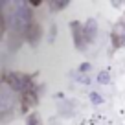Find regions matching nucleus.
Masks as SVG:
<instances>
[{"mask_svg":"<svg viewBox=\"0 0 125 125\" xmlns=\"http://www.w3.org/2000/svg\"><path fill=\"white\" fill-rule=\"evenodd\" d=\"M112 44L116 48L125 46V15L121 17L112 28Z\"/></svg>","mask_w":125,"mask_h":125,"instance_id":"f03ea898","label":"nucleus"},{"mask_svg":"<svg viewBox=\"0 0 125 125\" xmlns=\"http://www.w3.org/2000/svg\"><path fill=\"white\" fill-rule=\"evenodd\" d=\"M96 31H98V28H96V20L90 19L88 22H85V35H86V42H92L94 37H96Z\"/></svg>","mask_w":125,"mask_h":125,"instance_id":"39448f33","label":"nucleus"},{"mask_svg":"<svg viewBox=\"0 0 125 125\" xmlns=\"http://www.w3.org/2000/svg\"><path fill=\"white\" fill-rule=\"evenodd\" d=\"M72 35H74V42L79 50L86 46V35H85V24L81 22H72Z\"/></svg>","mask_w":125,"mask_h":125,"instance_id":"7ed1b4c3","label":"nucleus"},{"mask_svg":"<svg viewBox=\"0 0 125 125\" xmlns=\"http://www.w3.org/2000/svg\"><path fill=\"white\" fill-rule=\"evenodd\" d=\"M13 105H15V92L8 83H4L2 90H0V110H2V114H8L13 109Z\"/></svg>","mask_w":125,"mask_h":125,"instance_id":"f257e3e1","label":"nucleus"},{"mask_svg":"<svg viewBox=\"0 0 125 125\" xmlns=\"http://www.w3.org/2000/svg\"><path fill=\"white\" fill-rule=\"evenodd\" d=\"M28 125H41V120L37 114H31L30 118H28Z\"/></svg>","mask_w":125,"mask_h":125,"instance_id":"423d86ee","label":"nucleus"},{"mask_svg":"<svg viewBox=\"0 0 125 125\" xmlns=\"http://www.w3.org/2000/svg\"><path fill=\"white\" fill-rule=\"evenodd\" d=\"M22 105H24V109L37 105V96H35V92H33V88L26 90V92L22 94Z\"/></svg>","mask_w":125,"mask_h":125,"instance_id":"20e7f679","label":"nucleus"},{"mask_svg":"<svg viewBox=\"0 0 125 125\" xmlns=\"http://www.w3.org/2000/svg\"><path fill=\"white\" fill-rule=\"evenodd\" d=\"M50 6L53 9H62V8H66V6H68V2H52Z\"/></svg>","mask_w":125,"mask_h":125,"instance_id":"0eeeda50","label":"nucleus"}]
</instances>
